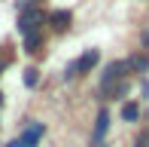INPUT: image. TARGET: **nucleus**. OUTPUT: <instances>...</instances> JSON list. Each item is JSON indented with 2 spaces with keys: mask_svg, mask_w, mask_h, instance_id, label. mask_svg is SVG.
Masks as SVG:
<instances>
[{
  "mask_svg": "<svg viewBox=\"0 0 149 147\" xmlns=\"http://www.w3.org/2000/svg\"><path fill=\"white\" fill-rule=\"evenodd\" d=\"M97 61H100V52H97V49H88V52H85L82 58H76V61L70 64L67 77H76V74H88V71H91V68H94Z\"/></svg>",
  "mask_w": 149,
  "mask_h": 147,
  "instance_id": "f257e3e1",
  "label": "nucleus"
},
{
  "mask_svg": "<svg viewBox=\"0 0 149 147\" xmlns=\"http://www.w3.org/2000/svg\"><path fill=\"white\" fill-rule=\"evenodd\" d=\"M46 22V16L40 9H33V12H22V18H18V31L22 34H33V31H40V25Z\"/></svg>",
  "mask_w": 149,
  "mask_h": 147,
  "instance_id": "f03ea898",
  "label": "nucleus"
},
{
  "mask_svg": "<svg viewBox=\"0 0 149 147\" xmlns=\"http://www.w3.org/2000/svg\"><path fill=\"white\" fill-rule=\"evenodd\" d=\"M128 68H131L128 61H110V64L104 68V77H100V89H104V86H110V83H119L122 74H125Z\"/></svg>",
  "mask_w": 149,
  "mask_h": 147,
  "instance_id": "7ed1b4c3",
  "label": "nucleus"
},
{
  "mask_svg": "<svg viewBox=\"0 0 149 147\" xmlns=\"http://www.w3.org/2000/svg\"><path fill=\"white\" fill-rule=\"evenodd\" d=\"M107 129H110V113L100 110L97 113V126H94V138H91V147H100V141H104Z\"/></svg>",
  "mask_w": 149,
  "mask_h": 147,
  "instance_id": "20e7f679",
  "label": "nucleus"
},
{
  "mask_svg": "<svg viewBox=\"0 0 149 147\" xmlns=\"http://www.w3.org/2000/svg\"><path fill=\"white\" fill-rule=\"evenodd\" d=\"M40 138H43V123H31L28 129H24V135H22V141L28 144V147H33L40 141Z\"/></svg>",
  "mask_w": 149,
  "mask_h": 147,
  "instance_id": "39448f33",
  "label": "nucleus"
},
{
  "mask_svg": "<svg viewBox=\"0 0 149 147\" xmlns=\"http://www.w3.org/2000/svg\"><path fill=\"white\" fill-rule=\"evenodd\" d=\"M70 12H67V9H58V12H52V16H49V22H52V28H58V31H67V28H70Z\"/></svg>",
  "mask_w": 149,
  "mask_h": 147,
  "instance_id": "423d86ee",
  "label": "nucleus"
},
{
  "mask_svg": "<svg viewBox=\"0 0 149 147\" xmlns=\"http://www.w3.org/2000/svg\"><path fill=\"white\" fill-rule=\"evenodd\" d=\"M37 83H40V71H37V68H28V71H24V86L33 89Z\"/></svg>",
  "mask_w": 149,
  "mask_h": 147,
  "instance_id": "0eeeda50",
  "label": "nucleus"
},
{
  "mask_svg": "<svg viewBox=\"0 0 149 147\" xmlns=\"http://www.w3.org/2000/svg\"><path fill=\"white\" fill-rule=\"evenodd\" d=\"M37 46H40V31H33V34H24V49H37Z\"/></svg>",
  "mask_w": 149,
  "mask_h": 147,
  "instance_id": "6e6552de",
  "label": "nucleus"
},
{
  "mask_svg": "<svg viewBox=\"0 0 149 147\" xmlns=\"http://www.w3.org/2000/svg\"><path fill=\"white\" fill-rule=\"evenodd\" d=\"M128 64H131V68H137V71H149V58H143V55H134Z\"/></svg>",
  "mask_w": 149,
  "mask_h": 147,
  "instance_id": "1a4fd4ad",
  "label": "nucleus"
},
{
  "mask_svg": "<svg viewBox=\"0 0 149 147\" xmlns=\"http://www.w3.org/2000/svg\"><path fill=\"white\" fill-rule=\"evenodd\" d=\"M137 113H140L137 104H125V107H122V117L125 119H137Z\"/></svg>",
  "mask_w": 149,
  "mask_h": 147,
  "instance_id": "9d476101",
  "label": "nucleus"
},
{
  "mask_svg": "<svg viewBox=\"0 0 149 147\" xmlns=\"http://www.w3.org/2000/svg\"><path fill=\"white\" fill-rule=\"evenodd\" d=\"M134 147H149V132H140L137 141H134Z\"/></svg>",
  "mask_w": 149,
  "mask_h": 147,
  "instance_id": "9b49d317",
  "label": "nucleus"
},
{
  "mask_svg": "<svg viewBox=\"0 0 149 147\" xmlns=\"http://www.w3.org/2000/svg\"><path fill=\"white\" fill-rule=\"evenodd\" d=\"M6 147H28V144H24L22 138H18V141H9V144H6Z\"/></svg>",
  "mask_w": 149,
  "mask_h": 147,
  "instance_id": "f8f14e48",
  "label": "nucleus"
},
{
  "mask_svg": "<svg viewBox=\"0 0 149 147\" xmlns=\"http://www.w3.org/2000/svg\"><path fill=\"white\" fill-rule=\"evenodd\" d=\"M28 3L33 6V3H37V0H18V6H22V9H24V6H28Z\"/></svg>",
  "mask_w": 149,
  "mask_h": 147,
  "instance_id": "ddd939ff",
  "label": "nucleus"
},
{
  "mask_svg": "<svg viewBox=\"0 0 149 147\" xmlns=\"http://www.w3.org/2000/svg\"><path fill=\"white\" fill-rule=\"evenodd\" d=\"M0 71H3V58H0Z\"/></svg>",
  "mask_w": 149,
  "mask_h": 147,
  "instance_id": "4468645a",
  "label": "nucleus"
},
{
  "mask_svg": "<svg viewBox=\"0 0 149 147\" xmlns=\"http://www.w3.org/2000/svg\"><path fill=\"white\" fill-rule=\"evenodd\" d=\"M0 101H3V95H0Z\"/></svg>",
  "mask_w": 149,
  "mask_h": 147,
  "instance_id": "2eb2a0df",
  "label": "nucleus"
}]
</instances>
